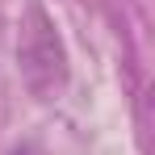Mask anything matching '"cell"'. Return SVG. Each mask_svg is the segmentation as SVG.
I'll return each instance as SVG.
<instances>
[{
  "label": "cell",
  "mask_w": 155,
  "mask_h": 155,
  "mask_svg": "<svg viewBox=\"0 0 155 155\" xmlns=\"http://www.w3.org/2000/svg\"><path fill=\"white\" fill-rule=\"evenodd\" d=\"M17 63H21V80L29 84L34 97L51 101L67 88V51H63V42L54 34V21L46 17L42 4H29L25 21H21Z\"/></svg>",
  "instance_id": "cell-1"
}]
</instances>
